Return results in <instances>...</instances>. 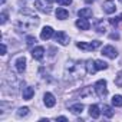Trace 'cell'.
Instances as JSON below:
<instances>
[{
	"instance_id": "obj_1",
	"label": "cell",
	"mask_w": 122,
	"mask_h": 122,
	"mask_svg": "<svg viewBox=\"0 0 122 122\" xmlns=\"http://www.w3.org/2000/svg\"><path fill=\"white\" fill-rule=\"evenodd\" d=\"M86 72V66L82 65V62H69L65 68V76L66 79H76L82 76Z\"/></svg>"
},
{
	"instance_id": "obj_2",
	"label": "cell",
	"mask_w": 122,
	"mask_h": 122,
	"mask_svg": "<svg viewBox=\"0 0 122 122\" xmlns=\"http://www.w3.org/2000/svg\"><path fill=\"white\" fill-rule=\"evenodd\" d=\"M39 23L37 16H30V17H22L16 22V29L17 32H29L33 27H36Z\"/></svg>"
},
{
	"instance_id": "obj_3",
	"label": "cell",
	"mask_w": 122,
	"mask_h": 122,
	"mask_svg": "<svg viewBox=\"0 0 122 122\" xmlns=\"http://www.w3.org/2000/svg\"><path fill=\"white\" fill-rule=\"evenodd\" d=\"M93 89H95V92H96V95H98L99 98H105V96L108 95V89H106V81H103V79H99V81L95 83Z\"/></svg>"
},
{
	"instance_id": "obj_4",
	"label": "cell",
	"mask_w": 122,
	"mask_h": 122,
	"mask_svg": "<svg viewBox=\"0 0 122 122\" xmlns=\"http://www.w3.org/2000/svg\"><path fill=\"white\" fill-rule=\"evenodd\" d=\"M35 7L39 12H42V13H50L52 12V3L49 2V0H36Z\"/></svg>"
},
{
	"instance_id": "obj_5",
	"label": "cell",
	"mask_w": 122,
	"mask_h": 122,
	"mask_svg": "<svg viewBox=\"0 0 122 122\" xmlns=\"http://www.w3.org/2000/svg\"><path fill=\"white\" fill-rule=\"evenodd\" d=\"M101 45H102V42L93 40V42H89V43H86V42H79L76 46H78L79 49H82V50H95V49H98Z\"/></svg>"
},
{
	"instance_id": "obj_6",
	"label": "cell",
	"mask_w": 122,
	"mask_h": 122,
	"mask_svg": "<svg viewBox=\"0 0 122 122\" xmlns=\"http://www.w3.org/2000/svg\"><path fill=\"white\" fill-rule=\"evenodd\" d=\"M102 55L106 56V57H109V59H115V57L118 56V50H116L113 46L108 45V46H105V47L102 49Z\"/></svg>"
},
{
	"instance_id": "obj_7",
	"label": "cell",
	"mask_w": 122,
	"mask_h": 122,
	"mask_svg": "<svg viewBox=\"0 0 122 122\" xmlns=\"http://www.w3.org/2000/svg\"><path fill=\"white\" fill-rule=\"evenodd\" d=\"M55 40L57 43H60V45H63V46H66L69 43V37H68V35L65 32H56L55 33Z\"/></svg>"
},
{
	"instance_id": "obj_8",
	"label": "cell",
	"mask_w": 122,
	"mask_h": 122,
	"mask_svg": "<svg viewBox=\"0 0 122 122\" xmlns=\"http://www.w3.org/2000/svg\"><path fill=\"white\" fill-rule=\"evenodd\" d=\"M102 9H103V12H105V13H108V15L115 13V10H116L115 2H113V0H106V2L103 3V6H102Z\"/></svg>"
},
{
	"instance_id": "obj_9",
	"label": "cell",
	"mask_w": 122,
	"mask_h": 122,
	"mask_svg": "<svg viewBox=\"0 0 122 122\" xmlns=\"http://www.w3.org/2000/svg\"><path fill=\"white\" fill-rule=\"evenodd\" d=\"M52 36H55L53 29H52L50 26H45L43 30H42V33H40V39H42V40H49Z\"/></svg>"
},
{
	"instance_id": "obj_10",
	"label": "cell",
	"mask_w": 122,
	"mask_h": 122,
	"mask_svg": "<svg viewBox=\"0 0 122 122\" xmlns=\"http://www.w3.org/2000/svg\"><path fill=\"white\" fill-rule=\"evenodd\" d=\"M43 102H45V105H46L47 108H53V106L56 105V99H55V96H53L50 92H46V93H45Z\"/></svg>"
},
{
	"instance_id": "obj_11",
	"label": "cell",
	"mask_w": 122,
	"mask_h": 122,
	"mask_svg": "<svg viewBox=\"0 0 122 122\" xmlns=\"http://www.w3.org/2000/svg\"><path fill=\"white\" fill-rule=\"evenodd\" d=\"M43 55H45V47H43V46H36V47L32 50V56H33L36 60H42V59H43Z\"/></svg>"
},
{
	"instance_id": "obj_12",
	"label": "cell",
	"mask_w": 122,
	"mask_h": 122,
	"mask_svg": "<svg viewBox=\"0 0 122 122\" xmlns=\"http://www.w3.org/2000/svg\"><path fill=\"white\" fill-rule=\"evenodd\" d=\"M16 69H17V72H20V73H23L25 72V69H26V59H25V56H20V57H17V60H16Z\"/></svg>"
},
{
	"instance_id": "obj_13",
	"label": "cell",
	"mask_w": 122,
	"mask_h": 122,
	"mask_svg": "<svg viewBox=\"0 0 122 122\" xmlns=\"http://www.w3.org/2000/svg\"><path fill=\"white\" fill-rule=\"evenodd\" d=\"M92 15H93V12H92V9H89V7H85V9L78 10V16H79L81 19H89V17H92Z\"/></svg>"
},
{
	"instance_id": "obj_14",
	"label": "cell",
	"mask_w": 122,
	"mask_h": 122,
	"mask_svg": "<svg viewBox=\"0 0 122 122\" xmlns=\"http://www.w3.org/2000/svg\"><path fill=\"white\" fill-rule=\"evenodd\" d=\"M68 16H69V12L66 9H63V7H57L56 9V17L59 20H65V19H68Z\"/></svg>"
},
{
	"instance_id": "obj_15",
	"label": "cell",
	"mask_w": 122,
	"mask_h": 122,
	"mask_svg": "<svg viewBox=\"0 0 122 122\" xmlns=\"http://www.w3.org/2000/svg\"><path fill=\"white\" fill-rule=\"evenodd\" d=\"M76 27H79L81 30H89L91 23L88 22V19H79L76 20Z\"/></svg>"
},
{
	"instance_id": "obj_16",
	"label": "cell",
	"mask_w": 122,
	"mask_h": 122,
	"mask_svg": "<svg viewBox=\"0 0 122 122\" xmlns=\"http://www.w3.org/2000/svg\"><path fill=\"white\" fill-rule=\"evenodd\" d=\"M23 99L25 101H30L32 98H33V95H35V89L32 88V86H27V88H25L23 89Z\"/></svg>"
},
{
	"instance_id": "obj_17",
	"label": "cell",
	"mask_w": 122,
	"mask_h": 122,
	"mask_svg": "<svg viewBox=\"0 0 122 122\" xmlns=\"http://www.w3.org/2000/svg\"><path fill=\"white\" fill-rule=\"evenodd\" d=\"M89 115H91V118L98 119V118H99V115H101L99 106H98V105H91V106H89Z\"/></svg>"
},
{
	"instance_id": "obj_18",
	"label": "cell",
	"mask_w": 122,
	"mask_h": 122,
	"mask_svg": "<svg viewBox=\"0 0 122 122\" xmlns=\"http://www.w3.org/2000/svg\"><path fill=\"white\" fill-rule=\"evenodd\" d=\"M95 29H96V32L98 33H105L106 32V27H105V23H103V20L102 19H98L96 22H95Z\"/></svg>"
},
{
	"instance_id": "obj_19",
	"label": "cell",
	"mask_w": 122,
	"mask_h": 122,
	"mask_svg": "<svg viewBox=\"0 0 122 122\" xmlns=\"http://www.w3.org/2000/svg\"><path fill=\"white\" fill-rule=\"evenodd\" d=\"M86 72L88 73H91V75H93L95 72H96V68H95V60H92V59H89V60H86Z\"/></svg>"
},
{
	"instance_id": "obj_20",
	"label": "cell",
	"mask_w": 122,
	"mask_h": 122,
	"mask_svg": "<svg viewBox=\"0 0 122 122\" xmlns=\"http://www.w3.org/2000/svg\"><path fill=\"white\" fill-rule=\"evenodd\" d=\"M69 111H71L72 113H75V115L82 113V111H83V105H82V103H75V105H71V106H69Z\"/></svg>"
},
{
	"instance_id": "obj_21",
	"label": "cell",
	"mask_w": 122,
	"mask_h": 122,
	"mask_svg": "<svg viewBox=\"0 0 122 122\" xmlns=\"http://www.w3.org/2000/svg\"><path fill=\"white\" fill-rule=\"evenodd\" d=\"M95 68L96 71H103V69H108V63L103 62V60H95Z\"/></svg>"
},
{
	"instance_id": "obj_22",
	"label": "cell",
	"mask_w": 122,
	"mask_h": 122,
	"mask_svg": "<svg viewBox=\"0 0 122 122\" xmlns=\"http://www.w3.org/2000/svg\"><path fill=\"white\" fill-rule=\"evenodd\" d=\"M102 112H103V115H105L106 118H112V116H113V111H112V108H111L109 105H103Z\"/></svg>"
},
{
	"instance_id": "obj_23",
	"label": "cell",
	"mask_w": 122,
	"mask_h": 122,
	"mask_svg": "<svg viewBox=\"0 0 122 122\" xmlns=\"http://www.w3.org/2000/svg\"><path fill=\"white\" fill-rule=\"evenodd\" d=\"M112 105H113V106H122V96H121V95H113V98H112Z\"/></svg>"
},
{
	"instance_id": "obj_24",
	"label": "cell",
	"mask_w": 122,
	"mask_h": 122,
	"mask_svg": "<svg viewBox=\"0 0 122 122\" xmlns=\"http://www.w3.org/2000/svg\"><path fill=\"white\" fill-rule=\"evenodd\" d=\"M27 115H29V108H27V106L20 108V109L17 111V116H19V118H22V116H27Z\"/></svg>"
},
{
	"instance_id": "obj_25",
	"label": "cell",
	"mask_w": 122,
	"mask_h": 122,
	"mask_svg": "<svg viewBox=\"0 0 122 122\" xmlns=\"http://www.w3.org/2000/svg\"><path fill=\"white\" fill-rule=\"evenodd\" d=\"M26 43H27V46L35 45V43H36V37H33V36H27V37H26Z\"/></svg>"
},
{
	"instance_id": "obj_26",
	"label": "cell",
	"mask_w": 122,
	"mask_h": 122,
	"mask_svg": "<svg viewBox=\"0 0 122 122\" xmlns=\"http://www.w3.org/2000/svg\"><path fill=\"white\" fill-rule=\"evenodd\" d=\"M7 17H9L7 12H2V16H0V19H2V20H0V23H2V25H5V23L7 22Z\"/></svg>"
},
{
	"instance_id": "obj_27",
	"label": "cell",
	"mask_w": 122,
	"mask_h": 122,
	"mask_svg": "<svg viewBox=\"0 0 122 122\" xmlns=\"http://www.w3.org/2000/svg\"><path fill=\"white\" fill-rule=\"evenodd\" d=\"M72 3V0H57V5L60 6H69Z\"/></svg>"
},
{
	"instance_id": "obj_28",
	"label": "cell",
	"mask_w": 122,
	"mask_h": 122,
	"mask_svg": "<svg viewBox=\"0 0 122 122\" xmlns=\"http://www.w3.org/2000/svg\"><path fill=\"white\" fill-rule=\"evenodd\" d=\"M118 22H119V17H112V19H109V23H111L112 26H116Z\"/></svg>"
},
{
	"instance_id": "obj_29",
	"label": "cell",
	"mask_w": 122,
	"mask_h": 122,
	"mask_svg": "<svg viewBox=\"0 0 122 122\" xmlns=\"http://www.w3.org/2000/svg\"><path fill=\"white\" fill-rule=\"evenodd\" d=\"M2 55H6V45L2 43Z\"/></svg>"
},
{
	"instance_id": "obj_30",
	"label": "cell",
	"mask_w": 122,
	"mask_h": 122,
	"mask_svg": "<svg viewBox=\"0 0 122 122\" xmlns=\"http://www.w3.org/2000/svg\"><path fill=\"white\" fill-rule=\"evenodd\" d=\"M111 39H119V35L118 33H112L111 35Z\"/></svg>"
},
{
	"instance_id": "obj_31",
	"label": "cell",
	"mask_w": 122,
	"mask_h": 122,
	"mask_svg": "<svg viewBox=\"0 0 122 122\" xmlns=\"http://www.w3.org/2000/svg\"><path fill=\"white\" fill-rule=\"evenodd\" d=\"M56 121H68V118H65V116H59V118H56Z\"/></svg>"
},
{
	"instance_id": "obj_32",
	"label": "cell",
	"mask_w": 122,
	"mask_h": 122,
	"mask_svg": "<svg viewBox=\"0 0 122 122\" xmlns=\"http://www.w3.org/2000/svg\"><path fill=\"white\" fill-rule=\"evenodd\" d=\"M5 2H6V0H2V5H5Z\"/></svg>"
},
{
	"instance_id": "obj_33",
	"label": "cell",
	"mask_w": 122,
	"mask_h": 122,
	"mask_svg": "<svg viewBox=\"0 0 122 122\" xmlns=\"http://www.w3.org/2000/svg\"><path fill=\"white\" fill-rule=\"evenodd\" d=\"M119 19H121V20H122V15H121V16H119Z\"/></svg>"
},
{
	"instance_id": "obj_34",
	"label": "cell",
	"mask_w": 122,
	"mask_h": 122,
	"mask_svg": "<svg viewBox=\"0 0 122 122\" xmlns=\"http://www.w3.org/2000/svg\"><path fill=\"white\" fill-rule=\"evenodd\" d=\"M119 2H121V3H122V0H119Z\"/></svg>"
}]
</instances>
